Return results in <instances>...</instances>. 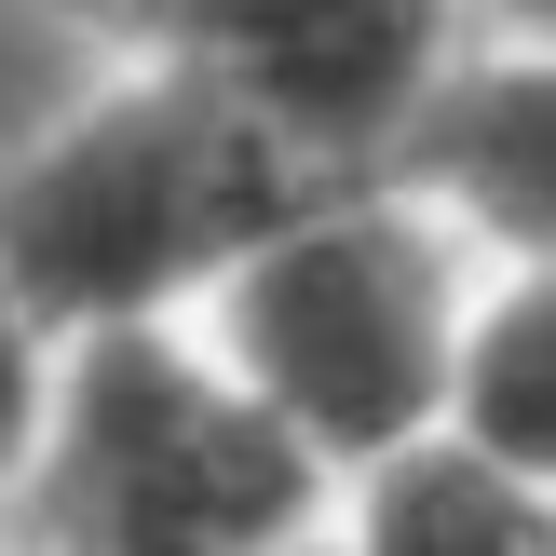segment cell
I'll use <instances>...</instances> for the list:
<instances>
[{"label": "cell", "instance_id": "obj_11", "mask_svg": "<svg viewBox=\"0 0 556 556\" xmlns=\"http://www.w3.org/2000/svg\"><path fill=\"white\" fill-rule=\"evenodd\" d=\"M258 556H353V543H340V530L313 516V530H286V543H258Z\"/></svg>", "mask_w": 556, "mask_h": 556}, {"label": "cell", "instance_id": "obj_10", "mask_svg": "<svg viewBox=\"0 0 556 556\" xmlns=\"http://www.w3.org/2000/svg\"><path fill=\"white\" fill-rule=\"evenodd\" d=\"M489 27H503V41H556V0H476Z\"/></svg>", "mask_w": 556, "mask_h": 556}, {"label": "cell", "instance_id": "obj_2", "mask_svg": "<svg viewBox=\"0 0 556 556\" xmlns=\"http://www.w3.org/2000/svg\"><path fill=\"white\" fill-rule=\"evenodd\" d=\"M462 313H476L462 231L407 177H340V190H313V204L271 217L204 286L190 326L244 367V394H258L326 476H367L407 434L448 421Z\"/></svg>", "mask_w": 556, "mask_h": 556}, {"label": "cell", "instance_id": "obj_5", "mask_svg": "<svg viewBox=\"0 0 556 556\" xmlns=\"http://www.w3.org/2000/svg\"><path fill=\"white\" fill-rule=\"evenodd\" d=\"M394 177L421 190L448 231H476L489 258H556V41L448 54V81L421 96Z\"/></svg>", "mask_w": 556, "mask_h": 556}, {"label": "cell", "instance_id": "obj_7", "mask_svg": "<svg viewBox=\"0 0 556 556\" xmlns=\"http://www.w3.org/2000/svg\"><path fill=\"white\" fill-rule=\"evenodd\" d=\"M448 434H476L489 462L556 489V258H503L462 313L448 367Z\"/></svg>", "mask_w": 556, "mask_h": 556}, {"label": "cell", "instance_id": "obj_4", "mask_svg": "<svg viewBox=\"0 0 556 556\" xmlns=\"http://www.w3.org/2000/svg\"><path fill=\"white\" fill-rule=\"evenodd\" d=\"M476 0H177L163 41L204 54L313 177H394Z\"/></svg>", "mask_w": 556, "mask_h": 556}, {"label": "cell", "instance_id": "obj_9", "mask_svg": "<svg viewBox=\"0 0 556 556\" xmlns=\"http://www.w3.org/2000/svg\"><path fill=\"white\" fill-rule=\"evenodd\" d=\"M81 14H96V27H123V41H163V14H177V0H81Z\"/></svg>", "mask_w": 556, "mask_h": 556}, {"label": "cell", "instance_id": "obj_3", "mask_svg": "<svg viewBox=\"0 0 556 556\" xmlns=\"http://www.w3.org/2000/svg\"><path fill=\"white\" fill-rule=\"evenodd\" d=\"M340 503L313 448L244 394V367L190 313L81 326L54 367V421L14 516L41 556H258Z\"/></svg>", "mask_w": 556, "mask_h": 556}, {"label": "cell", "instance_id": "obj_8", "mask_svg": "<svg viewBox=\"0 0 556 556\" xmlns=\"http://www.w3.org/2000/svg\"><path fill=\"white\" fill-rule=\"evenodd\" d=\"M54 367H68V340H54L41 313H27V286L0 271V503L27 489V462H41V421H54Z\"/></svg>", "mask_w": 556, "mask_h": 556}, {"label": "cell", "instance_id": "obj_6", "mask_svg": "<svg viewBox=\"0 0 556 556\" xmlns=\"http://www.w3.org/2000/svg\"><path fill=\"white\" fill-rule=\"evenodd\" d=\"M340 543L353 556H556V489L434 421L394 462L340 476Z\"/></svg>", "mask_w": 556, "mask_h": 556}, {"label": "cell", "instance_id": "obj_1", "mask_svg": "<svg viewBox=\"0 0 556 556\" xmlns=\"http://www.w3.org/2000/svg\"><path fill=\"white\" fill-rule=\"evenodd\" d=\"M313 190L340 177H313L204 54L123 41V68L68 123H41L0 163V271L27 286L54 340L163 326V313H204V286Z\"/></svg>", "mask_w": 556, "mask_h": 556}]
</instances>
